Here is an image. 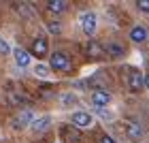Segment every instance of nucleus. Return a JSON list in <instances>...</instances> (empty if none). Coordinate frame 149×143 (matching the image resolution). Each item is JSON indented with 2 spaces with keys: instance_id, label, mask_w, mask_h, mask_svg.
Returning a JSON list of instances; mask_svg holds the SVG:
<instances>
[{
  "instance_id": "obj_18",
  "label": "nucleus",
  "mask_w": 149,
  "mask_h": 143,
  "mask_svg": "<svg viewBox=\"0 0 149 143\" xmlns=\"http://www.w3.org/2000/svg\"><path fill=\"white\" fill-rule=\"evenodd\" d=\"M60 30H62L60 22H49V32H53V34H60Z\"/></svg>"
},
{
  "instance_id": "obj_20",
  "label": "nucleus",
  "mask_w": 149,
  "mask_h": 143,
  "mask_svg": "<svg viewBox=\"0 0 149 143\" xmlns=\"http://www.w3.org/2000/svg\"><path fill=\"white\" fill-rule=\"evenodd\" d=\"M17 11L22 13V15H26V17H32V11H30V6H26V4H22V6H17Z\"/></svg>"
},
{
  "instance_id": "obj_13",
  "label": "nucleus",
  "mask_w": 149,
  "mask_h": 143,
  "mask_svg": "<svg viewBox=\"0 0 149 143\" xmlns=\"http://www.w3.org/2000/svg\"><path fill=\"white\" fill-rule=\"evenodd\" d=\"M87 51H90L92 56H96V58L104 53V49H102V47H100V45L96 43V41H90V43H87Z\"/></svg>"
},
{
  "instance_id": "obj_7",
  "label": "nucleus",
  "mask_w": 149,
  "mask_h": 143,
  "mask_svg": "<svg viewBox=\"0 0 149 143\" xmlns=\"http://www.w3.org/2000/svg\"><path fill=\"white\" fill-rule=\"evenodd\" d=\"M92 115L90 113H85V111H77V113H72V126H77V128H90L92 126Z\"/></svg>"
},
{
  "instance_id": "obj_8",
  "label": "nucleus",
  "mask_w": 149,
  "mask_h": 143,
  "mask_svg": "<svg viewBox=\"0 0 149 143\" xmlns=\"http://www.w3.org/2000/svg\"><path fill=\"white\" fill-rule=\"evenodd\" d=\"M128 36H130L132 43H145V41H147V28H145V26H134Z\"/></svg>"
},
{
  "instance_id": "obj_4",
  "label": "nucleus",
  "mask_w": 149,
  "mask_h": 143,
  "mask_svg": "<svg viewBox=\"0 0 149 143\" xmlns=\"http://www.w3.org/2000/svg\"><path fill=\"white\" fill-rule=\"evenodd\" d=\"M30 53H32V56H36V58H45L47 53H49L47 39H45V36H38V39L32 41V45H30Z\"/></svg>"
},
{
  "instance_id": "obj_10",
  "label": "nucleus",
  "mask_w": 149,
  "mask_h": 143,
  "mask_svg": "<svg viewBox=\"0 0 149 143\" xmlns=\"http://www.w3.org/2000/svg\"><path fill=\"white\" fill-rule=\"evenodd\" d=\"M49 120H51L49 115H43V118L32 120V124H30V126H32V130H36V132H38V130H45V128L49 126Z\"/></svg>"
},
{
  "instance_id": "obj_21",
  "label": "nucleus",
  "mask_w": 149,
  "mask_h": 143,
  "mask_svg": "<svg viewBox=\"0 0 149 143\" xmlns=\"http://www.w3.org/2000/svg\"><path fill=\"white\" fill-rule=\"evenodd\" d=\"M98 143H115V141H113V137L104 135V137H100V139H98Z\"/></svg>"
},
{
  "instance_id": "obj_16",
  "label": "nucleus",
  "mask_w": 149,
  "mask_h": 143,
  "mask_svg": "<svg viewBox=\"0 0 149 143\" xmlns=\"http://www.w3.org/2000/svg\"><path fill=\"white\" fill-rule=\"evenodd\" d=\"M6 53H11V47L2 36H0V56H6Z\"/></svg>"
},
{
  "instance_id": "obj_1",
  "label": "nucleus",
  "mask_w": 149,
  "mask_h": 143,
  "mask_svg": "<svg viewBox=\"0 0 149 143\" xmlns=\"http://www.w3.org/2000/svg\"><path fill=\"white\" fill-rule=\"evenodd\" d=\"M79 22H81V30H83L87 36H92L94 32H96V13H92V11L81 13Z\"/></svg>"
},
{
  "instance_id": "obj_11",
  "label": "nucleus",
  "mask_w": 149,
  "mask_h": 143,
  "mask_svg": "<svg viewBox=\"0 0 149 143\" xmlns=\"http://www.w3.org/2000/svg\"><path fill=\"white\" fill-rule=\"evenodd\" d=\"M28 124H32V115L28 111H22L15 118V128H24V126H28Z\"/></svg>"
},
{
  "instance_id": "obj_15",
  "label": "nucleus",
  "mask_w": 149,
  "mask_h": 143,
  "mask_svg": "<svg viewBox=\"0 0 149 143\" xmlns=\"http://www.w3.org/2000/svg\"><path fill=\"white\" fill-rule=\"evenodd\" d=\"M62 103L66 105V107H70V105H77V96H74V94H62Z\"/></svg>"
},
{
  "instance_id": "obj_22",
  "label": "nucleus",
  "mask_w": 149,
  "mask_h": 143,
  "mask_svg": "<svg viewBox=\"0 0 149 143\" xmlns=\"http://www.w3.org/2000/svg\"><path fill=\"white\" fill-rule=\"evenodd\" d=\"M145 88H147V90H149V73L145 75Z\"/></svg>"
},
{
  "instance_id": "obj_2",
  "label": "nucleus",
  "mask_w": 149,
  "mask_h": 143,
  "mask_svg": "<svg viewBox=\"0 0 149 143\" xmlns=\"http://www.w3.org/2000/svg\"><path fill=\"white\" fill-rule=\"evenodd\" d=\"M49 66H51L53 71H68V66H70L68 56H66L64 51H56V53H51V56H49Z\"/></svg>"
},
{
  "instance_id": "obj_12",
  "label": "nucleus",
  "mask_w": 149,
  "mask_h": 143,
  "mask_svg": "<svg viewBox=\"0 0 149 143\" xmlns=\"http://www.w3.org/2000/svg\"><path fill=\"white\" fill-rule=\"evenodd\" d=\"M47 11L62 13V11H66V2H64V0H49V2H47Z\"/></svg>"
},
{
  "instance_id": "obj_9",
  "label": "nucleus",
  "mask_w": 149,
  "mask_h": 143,
  "mask_svg": "<svg viewBox=\"0 0 149 143\" xmlns=\"http://www.w3.org/2000/svg\"><path fill=\"white\" fill-rule=\"evenodd\" d=\"M13 58H15V62H17V66H28L30 64V51H26V49H22V47H17L15 51H13Z\"/></svg>"
},
{
  "instance_id": "obj_3",
  "label": "nucleus",
  "mask_w": 149,
  "mask_h": 143,
  "mask_svg": "<svg viewBox=\"0 0 149 143\" xmlns=\"http://www.w3.org/2000/svg\"><path fill=\"white\" fill-rule=\"evenodd\" d=\"M128 88L132 92H139L141 88H145V77L139 69H130V73H128Z\"/></svg>"
},
{
  "instance_id": "obj_5",
  "label": "nucleus",
  "mask_w": 149,
  "mask_h": 143,
  "mask_svg": "<svg viewBox=\"0 0 149 143\" xmlns=\"http://www.w3.org/2000/svg\"><path fill=\"white\" fill-rule=\"evenodd\" d=\"M109 103H111V94L107 92V90H100V88H98V90L92 92V105L96 107V109H102V107H107Z\"/></svg>"
},
{
  "instance_id": "obj_6",
  "label": "nucleus",
  "mask_w": 149,
  "mask_h": 143,
  "mask_svg": "<svg viewBox=\"0 0 149 143\" xmlns=\"http://www.w3.org/2000/svg\"><path fill=\"white\" fill-rule=\"evenodd\" d=\"M126 132H128V137H130L132 141H141L143 139V128H141V124L134 122V120H126Z\"/></svg>"
},
{
  "instance_id": "obj_14",
  "label": "nucleus",
  "mask_w": 149,
  "mask_h": 143,
  "mask_svg": "<svg viewBox=\"0 0 149 143\" xmlns=\"http://www.w3.org/2000/svg\"><path fill=\"white\" fill-rule=\"evenodd\" d=\"M107 51H109L111 56L119 58L121 53H124V47H121V45H117V43H109V45H107Z\"/></svg>"
},
{
  "instance_id": "obj_17",
  "label": "nucleus",
  "mask_w": 149,
  "mask_h": 143,
  "mask_svg": "<svg viewBox=\"0 0 149 143\" xmlns=\"http://www.w3.org/2000/svg\"><path fill=\"white\" fill-rule=\"evenodd\" d=\"M47 73H49V71H47L45 64H36L34 66V75H38V77H47Z\"/></svg>"
},
{
  "instance_id": "obj_19",
  "label": "nucleus",
  "mask_w": 149,
  "mask_h": 143,
  "mask_svg": "<svg viewBox=\"0 0 149 143\" xmlns=\"http://www.w3.org/2000/svg\"><path fill=\"white\" fill-rule=\"evenodd\" d=\"M136 6H139V11L149 13V0H139V2H136Z\"/></svg>"
}]
</instances>
